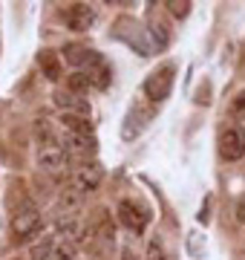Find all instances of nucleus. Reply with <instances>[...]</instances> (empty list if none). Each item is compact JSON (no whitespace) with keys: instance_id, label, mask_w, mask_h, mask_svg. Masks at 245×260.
<instances>
[{"instance_id":"f257e3e1","label":"nucleus","mask_w":245,"mask_h":260,"mask_svg":"<svg viewBox=\"0 0 245 260\" xmlns=\"http://www.w3.org/2000/svg\"><path fill=\"white\" fill-rule=\"evenodd\" d=\"M110 35H113L115 41L127 44L133 52H139L142 58H150V55H156V52H159V49H156V44H153L150 29H144L142 23H139L136 18H130V15L115 18L113 29H110Z\"/></svg>"},{"instance_id":"2eb2a0df","label":"nucleus","mask_w":245,"mask_h":260,"mask_svg":"<svg viewBox=\"0 0 245 260\" xmlns=\"http://www.w3.org/2000/svg\"><path fill=\"white\" fill-rule=\"evenodd\" d=\"M52 249H55V240L44 237L40 243H35L29 249V260H52Z\"/></svg>"},{"instance_id":"aec40b11","label":"nucleus","mask_w":245,"mask_h":260,"mask_svg":"<svg viewBox=\"0 0 245 260\" xmlns=\"http://www.w3.org/2000/svg\"><path fill=\"white\" fill-rule=\"evenodd\" d=\"M228 113H231L234 119H242V121H245V90H239V93L231 99V104H228Z\"/></svg>"},{"instance_id":"9b49d317","label":"nucleus","mask_w":245,"mask_h":260,"mask_svg":"<svg viewBox=\"0 0 245 260\" xmlns=\"http://www.w3.org/2000/svg\"><path fill=\"white\" fill-rule=\"evenodd\" d=\"M55 107L58 110H64V116H81V119L90 116V102L81 99V95H72L69 90L55 93Z\"/></svg>"},{"instance_id":"1a4fd4ad","label":"nucleus","mask_w":245,"mask_h":260,"mask_svg":"<svg viewBox=\"0 0 245 260\" xmlns=\"http://www.w3.org/2000/svg\"><path fill=\"white\" fill-rule=\"evenodd\" d=\"M95 18H98V12H95V6H90V3H72V6L64 12V23L72 29V32H87V29L95 23Z\"/></svg>"},{"instance_id":"ddd939ff","label":"nucleus","mask_w":245,"mask_h":260,"mask_svg":"<svg viewBox=\"0 0 245 260\" xmlns=\"http://www.w3.org/2000/svg\"><path fill=\"white\" fill-rule=\"evenodd\" d=\"M38 67L49 81H58V78H61V58H58V52H52V49H40Z\"/></svg>"},{"instance_id":"39448f33","label":"nucleus","mask_w":245,"mask_h":260,"mask_svg":"<svg viewBox=\"0 0 245 260\" xmlns=\"http://www.w3.org/2000/svg\"><path fill=\"white\" fill-rule=\"evenodd\" d=\"M219 156L225 162H239L245 156V130L239 124H228L219 133Z\"/></svg>"},{"instance_id":"b1692460","label":"nucleus","mask_w":245,"mask_h":260,"mask_svg":"<svg viewBox=\"0 0 245 260\" xmlns=\"http://www.w3.org/2000/svg\"><path fill=\"white\" fill-rule=\"evenodd\" d=\"M0 225H3V220H0Z\"/></svg>"},{"instance_id":"7ed1b4c3","label":"nucleus","mask_w":245,"mask_h":260,"mask_svg":"<svg viewBox=\"0 0 245 260\" xmlns=\"http://www.w3.org/2000/svg\"><path fill=\"white\" fill-rule=\"evenodd\" d=\"M115 211H118L121 225L130 229L133 234H142L144 229H147V223H150V208L144 203H139V200H121Z\"/></svg>"},{"instance_id":"4be33fe9","label":"nucleus","mask_w":245,"mask_h":260,"mask_svg":"<svg viewBox=\"0 0 245 260\" xmlns=\"http://www.w3.org/2000/svg\"><path fill=\"white\" fill-rule=\"evenodd\" d=\"M234 217H236V223H245V194L236 200V208H234Z\"/></svg>"},{"instance_id":"423d86ee","label":"nucleus","mask_w":245,"mask_h":260,"mask_svg":"<svg viewBox=\"0 0 245 260\" xmlns=\"http://www.w3.org/2000/svg\"><path fill=\"white\" fill-rule=\"evenodd\" d=\"M84 75H87V81H90V87H95V90H107L110 81H113L110 61L101 52H93V49H90V55L84 61Z\"/></svg>"},{"instance_id":"6e6552de","label":"nucleus","mask_w":245,"mask_h":260,"mask_svg":"<svg viewBox=\"0 0 245 260\" xmlns=\"http://www.w3.org/2000/svg\"><path fill=\"white\" fill-rule=\"evenodd\" d=\"M153 121V107H144L142 102L139 104H133L130 110H127V116H124V124H121V136L127 142L136 139L139 133H142L147 124Z\"/></svg>"},{"instance_id":"412c9836","label":"nucleus","mask_w":245,"mask_h":260,"mask_svg":"<svg viewBox=\"0 0 245 260\" xmlns=\"http://www.w3.org/2000/svg\"><path fill=\"white\" fill-rule=\"evenodd\" d=\"M144 260H170V254L165 251V243L159 240V237H153L150 246H147V257Z\"/></svg>"},{"instance_id":"5701e85b","label":"nucleus","mask_w":245,"mask_h":260,"mask_svg":"<svg viewBox=\"0 0 245 260\" xmlns=\"http://www.w3.org/2000/svg\"><path fill=\"white\" fill-rule=\"evenodd\" d=\"M124 260H139V254H136V251H130V249H124Z\"/></svg>"},{"instance_id":"f03ea898","label":"nucleus","mask_w":245,"mask_h":260,"mask_svg":"<svg viewBox=\"0 0 245 260\" xmlns=\"http://www.w3.org/2000/svg\"><path fill=\"white\" fill-rule=\"evenodd\" d=\"M173 81H176V67L173 64H161L159 70H153L147 78H144V95L150 99L153 104L165 102V99H170V93H173Z\"/></svg>"},{"instance_id":"20e7f679","label":"nucleus","mask_w":245,"mask_h":260,"mask_svg":"<svg viewBox=\"0 0 245 260\" xmlns=\"http://www.w3.org/2000/svg\"><path fill=\"white\" fill-rule=\"evenodd\" d=\"M40 229H44V217H40V211L35 205H23V208L15 214V220H12V237L18 243L32 237V234H38Z\"/></svg>"},{"instance_id":"f3484780","label":"nucleus","mask_w":245,"mask_h":260,"mask_svg":"<svg viewBox=\"0 0 245 260\" xmlns=\"http://www.w3.org/2000/svg\"><path fill=\"white\" fill-rule=\"evenodd\" d=\"M75 243L69 240H61L55 243V249H52V260H75Z\"/></svg>"},{"instance_id":"a211bd4d","label":"nucleus","mask_w":245,"mask_h":260,"mask_svg":"<svg viewBox=\"0 0 245 260\" xmlns=\"http://www.w3.org/2000/svg\"><path fill=\"white\" fill-rule=\"evenodd\" d=\"M165 6H168V12L170 15H173V18H188L190 15V6H193V3H190V0H165Z\"/></svg>"},{"instance_id":"f8f14e48","label":"nucleus","mask_w":245,"mask_h":260,"mask_svg":"<svg viewBox=\"0 0 245 260\" xmlns=\"http://www.w3.org/2000/svg\"><path fill=\"white\" fill-rule=\"evenodd\" d=\"M64 150L66 153H75V156H93L95 153V139L87 133H64Z\"/></svg>"},{"instance_id":"6ab92c4d","label":"nucleus","mask_w":245,"mask_h":260,"mask_svg":"<svg viewBox=\"0 0 245 260\" xmlns=\"http://www.w3.org/2000/svg\"><path fill=\"white\" fill-rule=\"evenodd\" d=\"M150 35H153V44H156V49H165L170 44V35H168V26L165 23H153L150 26Z\"/></svg>"},{"instance_id":"9d476101","label":"nucleus","mask_w":245,"mask_h":260,"mask_svg":"<svg viewBox=\"0 0 245 260\" xmlns=\"http://www.w3.org/2000/svg\"><path fill=\"white\" fill-rule=\"evenodd\" d=\"M101 179H104L101 165H95V162H87V165L75 168V174H72V191H78V194L95 191V188L101 185Z\"/></svg>"},{"instance_id":"0eeeda50","label":"nucleus","mask_w":245,"mask_h":260,"mask_svg":"<svg viewBox=\"0 0 245 260\" xmlns=\"http://www.w3.org/2000/svg\"><path fill=\"white\" fill-rule=\"evenodd\" d=\"M66 165H69V153H66L58 142L40 145V150H38V168L40 171H47V174H64Z\"/></svg>"},{"instance_id":"dca6fc26","label":"nucleus","mask_w":245,"mask_h":260,"mask_svg":"<svg viewBox=\"0 0 245 260\" xmlns=\"http://www.w3.org/2000/svg\"><path fill=\"white\" fill-rule=\"evenodd\" d=\"M87 55H90V49H87V47H78V44H69V47H64V58L69 61V64H81V67H84Z\"/></svg>"},{"instance_id":"4468645a","label":"nucleus","mask_w":245,"mask_h":260,"mask_svg":"<svg viewBox=\"0 0 245 260\" xmlns=\"http://www.w3.org/2000/svg\"><path fill=\"white\" fill-rule=\"evenodd\" d=\"M66 90H69L72 95H81V99H84L87 90H90V81H87V75H84V73L66 75Z\"/></svg>"}]
</instances>
